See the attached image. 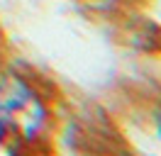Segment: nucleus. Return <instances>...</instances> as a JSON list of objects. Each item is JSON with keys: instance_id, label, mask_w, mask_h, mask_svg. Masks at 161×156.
<instances>
[{"instance_id": "nucleus-1", "label": "nucleus", "mask_w": 161, "mask_h": 156, "mask_svg": "<svg viewBox=\"0 0 161 156\" xmlns=\"http://www.w3.org/2000/svg\"><path fill=\"white\" fill-rule=\"evenodd\" d=\"M5 132H8V122H5L3 117H0V142L5 139Z\"/></svg>"}]
</instances>
